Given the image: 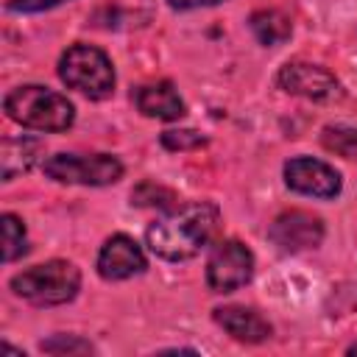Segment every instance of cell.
<instances>
[{"label": "cell", "instance_id": "1", "mask_svg": "<svg viewBox=\"0 0 357 357\" xmlns=\"http://www.w3.org/2000/svg\"><path fill=\"white\" fill-rule=\"evenodd\" d=\"M220 229V209L212 201H190L167 209L145 229V245L165 262L195 259Z\"/></svg>", "mask_w": 357, "mask_h": 357}, {"label": "cell", "instance_id": "2", "mask_svg": "<svg viewBox=\"0 0 357 357\" xmlns=\"http://www.w3.org/2000/svg\"><path fill=\"white\" fill-rule=\"evenodd\" d=\"M3 109L22 128L45 134H61L75 123V106L67 100V95L53 92L42 84L14 86L3 98Z\"/></svg>", "mask_w": 357, "mask_h": 357}, {"label": "cell", "instance_id": "3", "mask_svg": "<svg viewBox=\"0 0 357 357\" xmlns=\"http://www.w3.org/2000/svg\"><path fill=\"white\" fill-rule=\"evenodd\" d=\"M8 290L33 307L70 304L81 290V271L67 259H47L14 273Z\"/></svg>", "mask_w": 357, "mask_h": 357}, {"label": "cell", "instance_id": "4", "mask_svg": "<svg viewBox=\"0 0 357 357\" xmlns=\"http://www.w3.org/2000/svg\"><path fill=\"white\" fill-rule=\"evenodd\" d=\"M59 78L64 86L86 95L89 100H106L114 92V64L112 59L95 47L75 42L59 59Z\"/></svg>", "mask_w": 357, "mask_h": 357}, {"label": "cell", "instance_id": "5", "mask_svg": "<svg viewBox=\"0 0 357 357\" xmlns=\"http://www.w3.org/2000/svg\"><path fill=\"white\" fill-rule=\"evenodd\" d=\"M47 178L59 184L106 187L123 178V162L112 153H53L42 162Z\"/></svg>", "mask_w": 357, "mask_h": 357}, {"label": "cell", "instance_id": "6", "mask_svg": "<svg viewBox=\"0 0 357 357\" xmlns=\"http://www.w3.org/2000/svg\"><path fill=\"white\" fill-rule=\"evenodd\" d=\"M254 279V254L245 243L218 240L206 259V287L212 293H234Z\"/></svg>", "mask_w": 357, "mask_h": 357}, {"label": "cell", "instance_id": "7", "mask_svg": "<svg viewBox=\"0 0 357 357\" xmlns=\"http://www.w3.org/2000/svg\"><path fill=\"white\" fill-rule=\"evenodd\" d=\"M276 86L287 95H298L315 103H332L343 98L340 81L321 64L312 61H287L276 73Z\"/></svg>", "mask_w": 357, "mask_h": 357}, {"label": "cell", "instance_id": "8", "mask_svg": "<svg viewBox=\"0 0 357 357\" xmlns=\"http://www.w3.org/2000/svg\"><path fill=\"white\" fill-rule=\"evenodd\" d=\"M284 184L298 192V195H310L318 201H332L343 192V176L324 159L315 156H293L284 162L282 167Z\"/></svg>", "mask_w": 357, "mask_h": 357}, {"label": "cell", "instance_id": "9", "mask_svg": "<svg viewBox=\"0 0 357 357\" xmlns=\"http://www.w3.org/2000/svg\"><path fill=\"white\" fill-rule=\"evenodd\" d=\"M326 226L321 215H312L307 209H287L273 218L268 226V240L282 254H301L310 248H318L324 243Z\"/></svg>", "mask_w": 357, "mask_h": 357}, {"label": "cell", "instance_id": "10", "mask_svg": "<svg viewBox=\"0 0 357 357\" xmlns=\"http://www.w3.org/2000/svg\"><path fill=\"white\" fill-rule=\"evenodd\" d=\"M95 268H98V276L106 279V282H126V279H134V276L145 273L148 257L131 234L117 231L100 245Z\"/></svg>", "mask_w": 357, "mask_h": 357}, {"label": "cell", "instance_id": "11", "mask_svg": "<svg viewBox=\"0 0 357 357\" xmlns=\"http://www.w3.org/2000/svg\"><path fill=\"white\" fill-rule=\"evenodd\" d=\"M215 324L229 332L234 340L240 343H265L273 335V326L268 324V318H262L257 310L243 307V304H223L212 310Z\"/></svg>", "mask_w": 357, "mask_h": 357}, {"label": "cell", "instance_id": "12", "mask_svg": "<svg viewBox=\"0 0 357 357\" xmlns=\"http://www.w3.org/2000/svg\"><path fill=\"white\" fill-rule=\"evenodd\" d=\"M131 100H134L139 114L156 117V120H165V123L181 120L187 114V106H184V100H181V95H178L173 81H156V84L137 86Z\"/></svg>", "mask_w": 357, "mask_h": 357}, {"label": "cell", "instance_id": "13", "mask_svg": "<svg viewBox=\"0 0 357 357\" xmlns=\"http://www.w3.org/2000/svg\"><path fill=\"white\" fill-rule=\"evenodd\" d=\"M45 153L42 139L20 134V137H6L0 145V176L3 181H14L17 176L28 173Z\"/></svg>", "mask_w": 357, "mask_h": 357}, {"label": "cell", "instance_id": "14", "mask_svg": "<svg viewBox=\"0 0 357 357\" xmlns=\"http://www.w3.org/2000/svg\"><path fill=\"white\" fill-rule=\"evenodd\" d=\"M248 25H251V33L257 36L259 45L265 47H279L290 39L293 33V22L284 11L279 8H259L248 17Z\"/></svg>", "mask_w": 357, "mask_h": 357}, {"label": "cell", "instance_id": "15", "mask_svg": "<svg viewBox=\"0 0 357 357\" xmlns=\"http://www.w3.org/2000/svg\"><path fill=\"white\" fill-rule=\"evenodd\" d=\"M0 226H3V262H17L20 257L28 254V231L20 215L14 212H3L0 215Z\"/></svg>", "mask_w": 357, "mask_h": 357}, {"label": "cell", "instance_id": "16", "mask_svg": "<svg viewBox=\"0 0 357 357\" xmlns=\"http://www.w3.org/2000/svg\"><path fill=\"white\" fill-rule=\"evenodd\" d=\"M321 145L343 159H357V126L335 123L321 128Z\"/></svg>", "mask_w": 357, "mask_h": 357}, {"label": "cell", "instance_id": "17", "mask_svg": "<svg viewBox=\"0 0 357 357\" xmlns=\"http://www.w3.org/2000/svg\"><path fill=\"white\" fill-rule=\"evenodd\" d=\"M131 204L134 206H156L162 212L178 206V195L162 184H153V181H142L131 190Z\"/></svg>", "mask_w": 357, "mask_h": 357}, {"label": "cell", "instance_id": "18", "mask_svg": "<svg viewBox=\"0 0 357 357\" xmlns=\"http://www.w3.org/2000/svg\"><path fill=\"white\" fill-rule=\"evenodd\" d=\"M159 142L167 151H195V148L206 145V137L195 128H167V131H162Z\"/></svg>", "mask_w": 357, "mask_h": 357}, {"label": "cell", "instance_id": "19", "mask_svg": "<svg viewBox=\"0 0 357 357\" xmlns=\"http://www.w3.org/2000/svg\"><path fill=\"white\" fill-rule=\"evenodd\" d=\"M39 349L47 354H92L95 351V346L78 335H53V337L42 340Z\"/></svg>", "mask_w": 357, "mask_h": 357}, {"label": "cell", "instance_id": "20", "mask_svg": "<svg viewBox=\"0 0 357 357\" xmlns=\"http://www.w3.org/2000/svg\"><path fill=\"white\" fill-rule=\"evenodd\" d=\"M64 3H70V0H8L6 8L14 14H39V11H50Z\"/></svg>", "mask_w": 357, "mask_h": 357}, {"label": "cell", "instance_id": "21", "mask_svg": "<svg viewBox=\"0 0 357 357\" xmlns=\"http://www.w3.org/2000/svg\"><path fill=\"white\" fill-rule=\"evenodd\" d=\"M223 0H167V6L173 11H192V8H206V6H218Z\"/></svg>", "mask_w": 357, "mask_h": 357}, {"label": "cell", "instance_id": "22", "mask_svg": "<svg viewBox=\"0 0 357 357\" xmlns=\"http://www.w3.org/2000/svg\"><path fill=\"white\" fill-rule=\"evenodd\" d=\"M349 354H357V343H354V346H349Z\"/></svg>", "mask_w": 357, "mask_h": 357}]
</instances>
